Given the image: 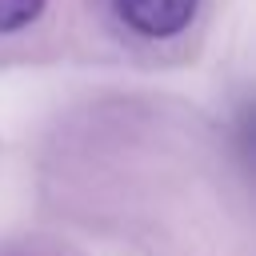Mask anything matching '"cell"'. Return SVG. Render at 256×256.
Returning <instances> with one entry per match:
<instances>
[{
	"instance_id": "obj_1",
	"label": "cell",
	"mask_w": 256,
	"mask_h": 256,
	"mask_svg": "<svg viewBox=\"0 0 256 256\" xmlns=\"http://www.w3.org/2000/svg\"><path fill=\"white\" fill-rule=\"evenodd\" d=\"M112 4L128 28H136L140 36L164 40V36H176L188 28L200 0H112Z\"/></svg>"
},
{
	"instance_id": "obj_2",
	"label": "cell",
	"mask_w": 256,
	"mask_h": 256,
	"mask_svg": "<svg viewBox=\"0 0 256 256\" xmlns=\"http://www.w3.org/2000/svg\"><path fill=\"white\" fill-rule=\"evenodd\" d=\"M44 0H0V32H16L40 16Z\"/></svg>"
}]
</instances>
